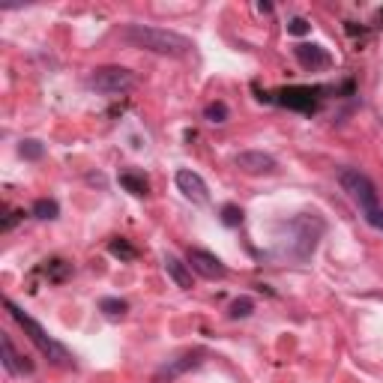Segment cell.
I'll return each instance as SVG.
<instances>
[{
	"instance_id": "obj_21",
	"label": "cell",
	"mask_w": 383,
	"mask_h": 383,
	"mask_svg": "<svg viewBox=\"0 0 383 383\" xmlns=\"http://www.w3.org/2000/svg\"><path fill=\"white\" fill-rule=\"evenodd\" d=\"M308 30H312V24H308L306 18H293V21L288 24V34H293V36H306Z\"/></svg>"
},
{
	"instance_id": "obj_17",
	"label": "cell",
	"mask_w": 383,
	"mask_h": 383,
	"mask_svg": "<svg viewBox=\"0 0 383 383\" xmlns=\"http://www.w3.org/2000/svg\"><path fill=\"white\" fill-rule=\"evenodd\" d=\"M222 222H225L227 227L243 225V210L237 207V203H225V207H222Z\"/></svg>"
},
{
	"instance_id": "obj_8",
	"label": "cell",
	"mask_w": 383,
	"mask_h": 383,
	"mask_svg": "<svg viewBox=\"0 0 383 383\" xmlns=\"http://www.w3.org/2000/svg\"><path fill=\"white\" fill-rule=\"evenodd\" d=\"M177 189L183 192V198H189L192 203H207L210 201V192H207V183L201 180L195 171L189 168H180L177 171Z\"/></svg>"
},
{
	"instance_id": "obj_15",
	"label": "cell",
	"mask_w": 383,
	"mask_h": 383,
	"mask_svg": "<svg viewBox=\"0 0 383 383\" xmlns=\"http://www.w3.org/2000/svg\"><path fill=\"white\" fill-rule=\"evenodd\" d=\"M251 312H255V299L251 297H240L231 303V317L234 321H240V317H249Z\"/></svg>"
},
{
	"instance_id": "obj_23",
	"label": "cell",
	"mask_w": 383,
	"mask_h": 383,
	"mask_svg": "<svg viewBox=\"0 0 383 383\" xmlns=\"http://www.w3.org/2000/svg\"><path fill=\"white\" fill-rule=\"evenodd\" d=\"M258 10H260V12H273V3H264V0H260Z\"/></svg>"
},
{
	"instance_id": "obj_20",
	"label": "cell",
	"mask_w": 383,
	"mask_h": 383,
	"mask_svg": "<svg viewBox=\"0 0 383 383\" xmlns=\"http://www.w3.org/2000/svg\"><path fill=\"white\" fill-rule=\"evenodd\" d=\"M99 308H102L105 314H114V317H117V314H126V308H129V306L123 303V299H102Z\"/></svg>"
},
{
	"instance_id": "obj_24",
	"label": "cell",
	"mask_w": 383,
	"mask_h": 383,
	"mask_svg": "<svg viewBox=\"0 0 383 383\" xmlns=\"http://www.w3.org/2000/svg\"><path fill=\"white\" fill-rule=\"evenodd\" d=\"M380 231H383V227H380Z\"/></svg>"
},
{
	"instance_id": "obj_5",
	"label": "cell",
	"mask_w": 383,
	"mask_h": 383,
	"mask_svg": "<svg viewBox=\"0 0 383 383\" xmlns=\"http://www.w3.org/2000/svg\"><path fill=\"white\" fill-rule=\"evenodd\" d=\"M135 72L126 69V66H99L90 72V78H87V84L93 87V90L99 93H126L135 87Z\"/></svg>"
},
{
	"instance_id": "obj_19",
	"label": "cell",
	"mask_w": 383,
	"mask_h": 383,
	"mask_svg": "<svg viewBox=\"0 0 383 383\" xmlns=\"http://www.w3.org/2000/svg\"><path fill=\"white\" fill-rule=\"evenodd\" d=\"M203 114H207L210 123H225V120H227V105L225 102H210Z\"/></svg>"
},
{
	"instance_id": "obj_2",
	"label": "cell",
	"mask_w": 383,
	"mask_h": 383,
	"mask_svg": "<svg viewBox=\"0 0 383 383\" xmlns=\"http://www.w3.org/2000/svg\"><path fill=\"white\" fill-rule=\"evenodd\" d=\"M282 231H288V237H275V255L291 258V260H306L317 246V237L323 234V222L317 216H297L291 222L279 225Z\"/></svg>"
},
{
	"instance_id": "obj_3",
	"label": "cell",
	"mask_w": 383,
	"mask_h": 383,
	"mask_svg": "<svg viewBox=\"0 0 383 383\" xmlns=\"http://www.w3.org/2000/svg\"><path fill=\"white\" fill-rule=\"evenodd\" d=\"M338 183L347 192V198L360 207V213L365 216V222L371 227H383V210L378 203V189L360 168H341L338 171Z\"/></svg>"
},
{
	"instance_id": "obj_12",
	"label": "cell",
	"mask_w": 383,
	"mask_h": 383,
	"mask_svg": "<svg viewBox=\"0 0 383 383\" xmlns=\"http://www.w3.org/2000/svg\"><path fill=\"white\" fill-rule=\"evenodd\" d=\"M297 60L303 63L306 69H321V66H330V54L323 51L321 45H297L293 48Z\"/></svg>"
},
{
	"instance_id": "obj_10",
	"label": "cell",
	"mask_w": 383,
	"mask_h": 383,
	"mask_svg": "<svg viewBox=\"0 0 383 383\" xmlns=\"http://www.w3.org/2000/svg\"><path fill=\"white\" fill-rule=\"evenodd\" d=\"M201 365V354L198 350H195V354H183V356H177L174 362L171 365H165V369H162L159 374H156V383H162V380H174V378H180L183 371H189V369H198Z\"/></svg>"
},
{
	"instance_id": "obj_9",
	"label": "cell",
	"mask_w": 383,
	"mask_h": 383,
	"mask_svg": "<svg viewBox=\"0 0 383 383\" xmlns=\"http://www.w3.org/2000/svg\"><path fill=\"white\" fill-rule=\"evenodd\" d=\"M0 347H3V365H6V371H10V374H30V371H34V362H30L27 356L15 354L12 338L6 336V332L0 336Z\"/></svg>"
},
{
	"instance_id": "obj_16",
	"label": "cell",
	"mask_w": 383,
	"mask_h": 383,
	"mask_svg": "<svg viewBox=\"0 0 383 383\" xmlns=\"http://www.w3.org/2000/svg\"><path fill=\"white\" fill-rule=\"evenodd\" d=\"M57 213H60V207H57L54 201H48V198H39L34 203V216L36 219H57Z\"/></svg>"
},
{
	"instance_id": "obj_6",
	"label": "cell",
	"mask_w": 383,
	"mask_h": 383,
	"mask_svg": "<svg viewBox=\"0 0 383 383\" xmlns=\"http://www.w3.org/2000/svg\"><path fill=\"white\" fill-rule=\"evenodd\" d=\"M234 165H237L243 174H249V177H270L279 171V162H275L270 153H264V150H243L234 156Z\"/></svg>"
},
{
	"instance_id": "obj_7",
	"label": "cell",
	"mask_w": 383,
	"mask_h": 383,
	"mask_svg": "<svg viewBox=\"0 0 383 383\" xmlns=\"http://www.w3.org/2000/svg\"><path fill=\"white\" fill-rule=\"evenodd\" d=\"M189 264L195 273H201L203 279H225L227 275V267L219 260L216 255H210V251L203 249H189Z\"/></svg>"
},
{
	"instance_id": "obj_14",
	"label": "cell",
	"mask_w": 383,
	"mask_h": 383,
	"mask_svg": "<svg viewBox=\"0 0 383 383\" xmlns=\"http://www.w3.org/2000/svg\"><path fill=\"white\" fill-rule=\"evenodd\" d=\"M120 186L129 189L132 195H138V198H144V195L150 192V186H147L144 177H135V174H120Z\"/></svg>"
},
{
	"instance_id": "obj_22",
	"label": "cell",
	"mask_w": 383,
	"mask_h": 383,
	"mask_svg": "<svg viewBox=\"0 0 383 383\" xmlns=\"http://www.w3.org/2000/svg\"><path fill=\"white\" fill-rule=\"evenodd\" d=\"M111 251H114V255H120V258H135V249L132 246H129V243H123V240H114L111 243Z\"/></svg>"
},
{
	"instance_id": "obj_13",
	"label": "cell",
	"mask_w": 383,
	"mask_h": 383,
	"mask_svg": "<svg viewBox=\"0 0 383 383\" xmlns=\"http://www.w3.org/2000/svg\"><path fill=\"white\" fill-rule=\"evenodd\" d=\"M165 270H168L171 279L177 282V288H183V291L192 288V273H189V267H186L177 255H165Z\"/></svg>"
},
{
	"instance_id": "obj_11",
	"label": "cell",
	"mask_w": 383,
	"mask_h": 383,
	"mask_svg": "<svg viewBox=\"0 0 383 383\" xmlns=\"http://www.w3.org/2000/svg\"><path fill=\"white\" fill-rule=\"evenodd\" d=\"M279 102L288 105V108H297V111H312L314 108V93L308 90V87H291V90L279 93Z\"/></svg>"
},
{
	"instance_id": "obj_1",
	"label": "cell",
	"mask_w": 383,
	"mask_h": 383,
	"mask_svg": "<svg viewBox=\"0 0 383 383\" xmlns=\"http://www.w3.org/2000/svg\"><path fill=\"white\" fill-rule=\"evenodd\" d=\"M120 39L132 48H144V51L168 54V57H186L195 48L189 36L174 34V30H165V27H150V24H123Z\"/></svg>"
},
{
	"instance_id": "obj_4",
	"label": "cell",
	"mask_w": 383,
	"mask_h": 383,
	"mask_svg": "<svg viewBox=\"0 0 383 383\" xmlns=\"http://www.w3.org/2000/svg\"><path fill=\"white\" fill-rule=\"evenodd\" d=\"M6 312H10V314H12V321L18 323V327H21L24 332H27V338H30V341H34V345L39 347V354H45L48 360H51V362H57V365H75V360H72V356H69V350L63 347L60 341H54V338L48 336V332H45V330H42V327H39V323L34 321V317H30V314H24L18 306H15V303H10V299H6Z\"/></svg>"
},
{
	"instance_id": "obj_18",
	"label": "cell",
	"mask_w": 383,
	"mask_h": 383,
	"mask_svg": "<svg viewBox=\"0 0 383 383\" xmlns=\"http://www.w3.org/2000/svg\"><path fill=\"white\" fill-rule=\"evenodd\" d=\"M18 153L24 159H42V153H45V147L39 144V141H34V138H30V141H21V147H18Z\"/></svg>"
}]
</instances>
